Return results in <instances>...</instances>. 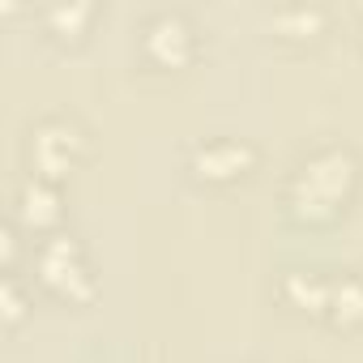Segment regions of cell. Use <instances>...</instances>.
Instances as JSON below:
<instances>
[{
  "mask_svg": "<svg viewBox=\"0 0 363 363\" xmlns=\"http://www.w3.org/2000/svg\"><path fill=\"white\" fill-rule=\"evenodd\" d=\"M350 184V158L342 154H320L303 167L299 184H295V201H299V214H320L329 210Z\"/></svg>",
  "mask_w": 363,
  "mask_h": 363,
  "instance_id": "1",
  "label": "cell"
},
{
  "mask_svg": "<svg viewBox=\"0 0 363 363\" xmlns=\"http://www.w3.org/2000/svg\"><path fill=\"white\" fill-rule=\"evenodd\" d=\"M73 141H77L73 128H60V124L39 128V137H35V158H39V167H43V171H60V167L69 162Z\"/></svg>",
  "mask_w": 363,
  "mask_h": 363,
  "instance_id": "2",
  "label": "cell"
},
{
  "mask_svg": "<svg viewBox=\"0 0 363 363\" xmlns=\"http://www.w3.org/2000/svg\"><path fill=\"white\" fill-rule=\"evenodd\" d=\"M43 274H48V282H56V286H65V291H86L82 269H77L69 244H52V248L43 252Z\"/></svg>",
  "mask_w": 363,
  "mask_h": 363,
  "instance_id": "3",
  "label": "cell"
},
{
  "mask_svg": "<svg viewBox=\"0 0 363 363\" xmlns=\"http://www.w3.org/2000/svg\"><path fill=\"white\" fill-rule=\"evenodd\" d=\"M184 43H189L184 22H175V18H158V22L150 26V52H154V56H162V60L179 56V52H184Z\"/></svg>",
  "mask_w": 363,
  "mask_h": 363,
  "instance_id": "4",
  "label": "cell"
},
{
  "mask_svg": "<svg viewBox=\"0 0 363 363\" xmlns=\"http://www.w3.org/2000/svg\"><path fill=\"white\" fill-rule=\"evenodd\" d=\"M244 150L240 145H218V150H206L201 158H197V167L201 171H210V175H231V171H240L244 167Z\"/></svg>",
  "mask_w": 363,
  "mask_h": 363,
  "instance_id": "5",
  "label": "cell"
},
{
  "mask_svg": "<svg viewBox=\"0 0 363 363\" xmlns=\"http://www.w3.org/2000/svg\"><path fill=\"white\" fill-rule=\"evenodd\" d=\"M22 206H26V218H52L56 214V197L48 189H35V184L22 193Z\"/></svg>",
  "mask_w": 363,
  "mask_h": 363,
  "instance_id": "6",
  "label": "cell"
},
{
  "mask_svg": "<svg viewBox=\"0 0 363 363\" xmlns=\"http://www.w3.org/2000/svg\"><path fill=\"white\" fill-rule=\"evenodd\" d=\"M333 303H337V312H342V316H363V291H359L354 282L337 286V291H333Z\"/></svg>",
  "mask_w": 363,
  "mask_h": 363,
  "instance_id": "7",
  "label": "cell"
},
{
  "mask_svg": "<svg viewBox=\"0 0 363 363\" xmlns=\"http://www.w3.org/2000/svg\"><path fill=\"white\" fill-rule=\"evenodd\" d=\"M291 295H295V299H303V303H325V299H329V291H325L320 282L303 278V274H299V278H291Z\"/></svg>",
  "mask_w": 363,
  "mask_h": 363,
  "instance_id": "8",
  "label": "cell"
},
{
  "mask_svg": "<svg viewBox=\"0 0 363 363\" xmlns=\"http://www.w3.org/2000/svg\"><path fill=\"white\" fill-rule=\"evenodd\" d=\"M82 18H86V9H56V13H52V22H56V26H69V30H73Z\"/></svg>",
  "mask_w": 363,
  "mask_h": 363,
  "instance_id": "9",
  "label": "cell"
}]
</instances>
